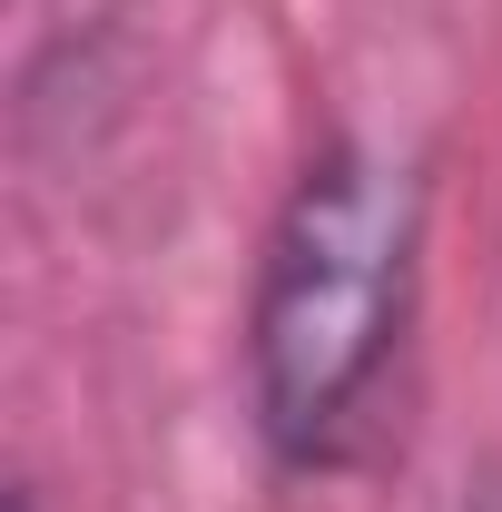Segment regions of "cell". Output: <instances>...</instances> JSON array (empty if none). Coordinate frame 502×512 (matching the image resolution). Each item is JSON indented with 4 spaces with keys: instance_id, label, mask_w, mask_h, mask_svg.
I'll list each match as a JSON object with an SVG mask.
<instances>
[{
    "instance_id": "obj_1",
    "label": "cell",
    "mask_w": 502,
    "mask_h": 512,
    "mask_svg": "<svg viewBox=\"0 0 502 512\" xmlns=\"http://www.w3.org/2000/svg\"><path fill=\"white\" fill-rule=\"evenodd\" d=\"M424 266V188L404 158L335 138L296 168L247 296V404L276 463L325 473L384 394Z\"/></svg>"
},
{
    "instance_id": "obj_2",
    "label": "cell",
    "mask_w": 502,
    "mask_h": 512,
    "mask_svg": "<svg viewBox=\"0 0 502 512\" xmlns=\"http://www.w3.org/2000/svg\"><path fill=\"white\" fill-rule=\"evenodd\" d=\"M463 512H502V483H483V493H473V503H463Z\"/></svg>"
},
{
    "instance_id": "obj_3",
    "label": "cell",
    "mask_w": 502,
    "mask_h": 512,
    "mask_svg": "<svg viewBox=\"0 0 502 512\" xmlns=\"http://www.w3.org/2000/svg\"><path fill=\"white\" fill-rule=\"evenodd\" d=\"M10 512H40V503H30V493H10Z\"/></svg>"
}]
</instances>
